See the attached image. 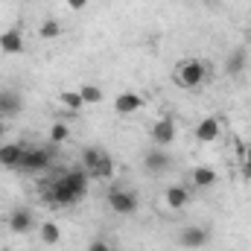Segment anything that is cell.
Listing matches in <instances>:
<instances>
[{"label":"cell","mask_w":251,"mask_h":251,"mask_svg":"<svg viewBox=\"0 0 251 251\" xmlns=\"http://www.w3.org/2000/svg\"><path fill=\"white\" fill-rule=\"evenodd\" d=\"M88 251H111V243L102 240V237H94V240L88 243Z\"/></svg>","instance_id":"cell-24"},{"label":"cell","mask_w":251,"mask_h":251,"mask_svg":"<svg viewBox=\"0 0 251 251\" xmlns=\"http://www.w3.org/2000/svg\"><path fill=\"white\" fill-rule=\"evenodd\" d=\"M243 176L251 181V164H243Z\"/></svg>","instance_id":"cell-27"},{"label":"cell","mask_w":251,"mask_h":251,"mask_svg":"<svg viewBox=\"0 0 251 251\" xmlns=\"http://www.w3.org/2000/svg\"><path fill=\"white\" fill-rule=\"evenodd\" d=\"M59 102H62L67 111H82V108H85L79 91H62V94H59Z\"/></svg>","instance_id":"cell-23"},{"label":"cell","mask_w":251,"mask_h":251,"mask_svg":"<svg viewBox=\"0 0 251 251\" xmlns=\"http://www.w3.org/2000/svg\"><path fill=\"white\" fill-rule=\"evenodd\" d=\"M143 105H146V100L140 94H134V91H123V94L114 97V111L117 114H137Z\"/></svg>","instance_id":"cell-12"},{"label":"cell","mask_w":251,"mask_h":251,"mask_svg":"<svg viewBox=\"0 0 251 251\" xmlns=\"http://www.w3.org/2000/svg\"><path fill=\"white\" fill-rule=\"evenodd\" d=\"M216 181H219V173H216L210 164H196V167L190 170V184L196 190H210Z\"/></svg>","instance_id":"cell-9"},{"label":"cell","mask_w":251,"mask_h":251,"mask_svg":"<svg viewBox=\"0 0 251 251\" xmlns=\"http://www.w3.org/2000/svg\"><path fill=\"white\" fill-rule=\"evenodd\" d=\"M41 196H44V201H47V204H53V207H73L76 201H82V199L76 196L73 184H70V178H67V170H64V167H59V170L50 176V181L44 184Z\"/></svg>","instance_id":"cell-1"},{"label":"cell","mask_w":251,"mask_h":251,"mask_svg":"<svg viewBox=\"0 0 251 251\" xmlns=\"http://www.w3.org/2000/svg\"><path fill=\"white\" fill-rule=\"evenodd\" d=\"M56 146L53 143H35V146H24V158H21V167L18 173H26V176H41L47 170H53V161H56Z\"/></svg>","instance_id":"cell-2"},{"label":"cell","mask_w":251,"mask_h":251,"mask_svg":"<svg viewBox=\"0 0 251 251\" xmlns=\"http://www.w3.org/2000/svg\"><path fill=\"white\" fill-rule=\"evenodd\" d=\"M243 164H251V143L246 146V155H243Z\"/></svg>","instance_id":"cell-26"},{"label":"cell","mask_w":251,"mask_h":251,"mask_svg":"<svg viewBox=\"0 0 251 251\" xmlns=\"http://www.w3.org/2000/svg\"><path fill=\"white\" fill-rule=\"evenodd\" d=\"M105 201L117 216H134L140 210V196L131 187H111L105 193Z\"/></svg>","instance_id":"cell-4"},{"label":"cell","mask_w":251,"mask_h":251,"mask_svg":"<svg viewBox=\"0 0 251 251\" xmlns=\"http://www.w3.org/2000/svg\"><path fill=\"white\" fill-rule=\"evenodd\" d=\"M222 137V120L219 117H204L196 126V140L199 143H216Z\"/></svg>","instance_id":"cell-13"},{"label":"cell","mask_w":251,"mask_h":251,"mask_svg":"<svg viewBox=\"0 0 251 251\" xmlns=\"http://www.w3.org/2000/svg\"><path fill=\"white\" fill-rule=\"evenodd\" d=\"M38 240H41L44 246H59V243H62V228H59V222H56V219H44V222L38 225Z\"/></svg>","instance_id":"cell-17"},{"label":"cell","mask_w":251,"mask_h":251,"mask_svg":"<svg viewBox=\"0 0 251 251\" xmlns=\"http://www.w3.org/2000/svg\"><path fill=\"white\" fill-rule=\"evenodd\" d=\"M24 111V100L18 91H9V88H0V117H18Z\"/></svg>","instance_id":"cell-11"},{"label":"cell","mask_w":251,"mask_h":251,"mask_svg":"<svg viewBox=\"0 0 251 251\" xmlns=\"http://www.w3.org/2000/svg\"><path fill=\"white\" fill-rule=\"evenodd\" d=\"M0 50H3L6 56H21V53H24V35H21V29H6V32H0Z\"/></svg>","instance_id":"cell-15"},{"label":"cell","mask_w":251,"mask_h":251,"mask_svg":"<svg viewBox=\"0 0 251 251\" xmlns=\"http://www.w3.org/2000/svg\"><path fill=\"white\" fill-rule=\"evenodd\" d=\"M62 35V24L56 21V18H47V21H41V26H38V38H44V41H53V38H59Z\"/></svg>","instance_id":"cell-20"},{"label":"cell","mask_w":251,"mask_h":251,"mask_svg":"<svg viewBox=\"0 0 251 251\" xmlns=\"http://www.w3.org/2000/svg\"><path fill=\"white\" fill-rule=\"evenodd\" d=\"M100 155H102V146H94V143H88V146H82V152H79V167L91 176L94 170H97V161H100Z\"/></svg>","instance_id":"cell-19"},{"label":"cell","mask_w":251,"mask_h":251,"mask_svg":"<svg viewBox=\"0 0 251 251\" xmlns=\"http://www.w3.org/2000/svg\"><path fill=\"white\" fill-rule=\"evenodd\" d=\"M3 134H6V120L0 117V137H3Z\"/></svg>","instance_id":"cell-28"},{"label":"cell","mask_w":251,"mask_h":251,"mask_svg":"<svg viewBox=\"0 0 251 251\" xmlns=\"http://www.w3.org/2000/svg\"><path fill=\"white\" fill-rule=\"evenodd\" d=\"M170 167H173V155H170L167 149H161V146L146 149V155H143V170H146L149 176H164V173H170Z\"/></svg>","instance_id":"cell-7"},{"label":"cell","mask_w":251,"mask_h":251,"mask_svg":"<svg viewBox=\"0 0 251 251\" xmlns=\"http://www.w3.org/2000/svg\"><path fill=\"white\" fill-rule=\"evenodd\" d=\"M246 67H249V53L243 47H237V50L228 53V59H225V73L228 76H240Z\"/></svg>","instance_id":"cell-18"},{"label":"cell","mask_w":251,"mask_h":251,"mask_svg":"<svg viewBox=\"0 0 251 251\" xmlns=\"http://www.w3.org/2000/svg\"><path fill=\"white\" fill-rule=\"evenodd\" d=\"M190 199H193V190L187 184H170L164 190V201H167L170 210H184L190 204Z\"/></svg>","instance_id":"cell-10"},{"label":"cell","mask_w":251,"mask_h":251,"mask_svg":"<svg viewBox=\"0 0 251 251\" xmlns=\"http://www.w3.org/2000/svg\"><path fill=\"white\" fill-rule=\"evenodd\" d=\"M6 228H9L12 234H18V237H26V234H32V231L38 228V222H35V213H32L29 207H15V210H9V216H6Z\"/></svg>","instance_id":"cell-5"},{"label":"cell","mask_w":251,"mask_h":251,"mask_svg":"<svg viewBox=\"0 0 251 251\" xmlns=\"http://www.w3.org/2000/svg\"><path fill=\"white\" fill-rule=\"evenodd\" d=\"M207 243H210V231L204 225H184L178 231V246L187 251H199V249H204Z\"/></svg>","instance_id":"cell-6"},{"label":"cell","mask_w":251,"mask_h":251,"mask_svg":"<svg viewBox=\"0 0 251 251\" xmlns=\"http://www.w3.org/2000/svg\"><path fill=\"white\" fill-rule=\"evenodd\" d=\"M67 3V9H73V12H82L85 6H88V0H64Z\"/></svg>","instance_id":"cell-25"},{"label":"cell","mask_w":251,"mask_h":251,"mask_svg":"<svg viewBox=\"0 0 251 251\" xmlns=\"http://www.w3.org/2000/svg\"><path fill=\"white\" fill-rule=\"evenodd\" d=\"M176 137H178V126H176L173 117H161V120L152 123V143H155V146L167 149V146L176 143Z\"/></svg>","instance_id":"cell-8"},{"label":"cell","mask_w":251,"mask_h":251,"mask_svg":"<svg viewBox=\"0 0 251 251\" xmlns=\"http://www.w3.org/2000/svg\"><path fill=\"white\" fill-rule=\"evenodd\" d=\"M67 140H70V126L62 123V120H56V123L50 126V143L53 146H62Z\"/></svg>","instance_id":"cell-22"},{"label":"cell","mask_w":251,"mask_h":251,"mask_svg":"<svg viewBox=\"0 0 251 251\" xmlns=\"http://www.w3.org/2000/svg\"><path fill=\"white\" fill-rule=\"evenodd\" d=\"M79 97H82L85 105H97V102H102V91H100L97 85H91V82H82V85H79Z\"/></svg>","instance_id":"cell-21"},{"label":"cell","mask_w":251,"mask_h":251,"mask_svg":"<svg viewBox=\"0 0 251 251\" xmlns=\"http://www.w3.org/2000/svg\"><path fill=\"white\" fill-rule=\"evenodd\" d=\"M21 158H24V143H18V140L0 143V167L18 170V167H21Z\"/></svg>","instance_id":"cell-14"},{"label":"cell","mask_w":251,"mask_h":251,"mask_svg":"<svg viewBox=\"0 0 251 251\" xmlns=\"http://www.w3.org/2000/svg\"><path fill=\"white\" fill-rule=\"evenodd\" d=\"M117 176V164H114V158L102 149V155H100V161H97V170L91 173V178H97V181H111Z\"/></svg>","instance_id":"cell-16"},{"label":"cell","mask_w":251,"mask_h":251,"mask_svg":"<svg viewBox=\"0 0 251 251\" xmlns=\"http://www.w3.org/2000/svg\"><path fill=\"white\" fill-rule=\"evenodd\" d=\"M207 76H210V73H207V64L201 62V59H184V62L173 70V82H176L178 88H184V91L201 88V85L207 82Z\"/></svg>","instance_id":"cell-3"}]
</instances>
